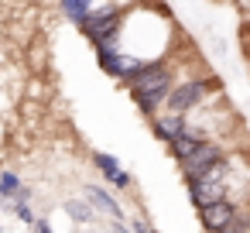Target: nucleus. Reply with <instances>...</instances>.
Listing matches in <instances>:
<instances>
[{
	"mask_svg": "<svg viewBox=\"0 0 250 233\" xmlns=\"http://www.w3.org/2000/svg\"><path fill=\"white\" fill-rule=\"evenodd\" d=\"M226 165H216L206 178H195V182H188V195H192V202H195V209H206V206H212V202H219V199H226Z\"/></svg>",
	"mask_w": 250,
	"mask_h": 233,
	"instance_id": "7ed1b4c3",
	"label": "nucleus"
},
{
	"mask_svg": "<svg viewBox=\"0 0 250 233\" xmlns=\"http://www.w3.org/2000/svg\"><path fill=\"white\" fill-rule=\"evenodd\" d=\"M86 199H89V206H93L96 212L110 216L113 223H124V206H120V202H117V195H113V192H106L103 185H86Z\"/></svg>",
	"mask_w": 250,
	"mask_h": 233,
	"instance_id": "6e6552de",
	"label": "nucleus"
},
{
	"mask_svg": "<svg viewBox=\"0 0 250 233\" xmlns=\"http://www.w3.org/2000/svg\"><path fill=\"white\" fill-rule=\"evenodd\" d=\"M124 86L130 89L137 110H141L144 117H151V120L158 117V110L168 103V96H171V89H175L168 62H158V59H154V62H144Z\"/></svg>",
	"mask_w": 250,
	"mask_h": 233,
	"instance_id": "f257e3e1",
	"label": "nucleus"
},
{
	"mask_svg": "<svg viewBox=\"0 0 250 233\" xmlns=\"http://www.w3.org/2000/svg\"><path fill=\"white\" fill-rule=\"evenodd\" d=\"M130 233H154V230H151L144 219H134V223H130Z\"/></svg>",
	"mask_w": 250,
	"mask_h": 233,
	"instance_id": "f3484780",
	"label": "nucleus"
},
{
	"mask_svg": "<svg viewBox=\"0 0 250 233\" xmlns=\"http://www.w3.org/2000/svg\"><path fill=\"white\" fill-rule=\"evenodd\" d=\"M93 165H96V171L103 175V182H110V185H117V189H130V185H134V175H130L113 154L93 151Z\"/></svg>",
	"mask_w": 250,
	"mask_h": 233,
	"instance_id": "423d86ee",
	"label": "nucleus"
},
{
	"mask_svg": "<svg viewBox=\"0 0 250 233\" xmlns=\"http://www.w3.org/2000/svg\"><path fill=\"white\" fill-rule=\"evenodd\" d=\"M247 230H250V212H240V216H236L226 230H219V233H247Z\"/></svg>",
	"mask_w": 250,
	"mask_h": 233,
	"instance_id": "2eb2a0df",
	"label": "nucleus"
},
{
	"mask_svg": "<svg viewBox=\"0 0 250 233\" xmlns=\"http://www.w3.org/2000/svg\"><path fill=\"white\" fill-rule=\"evenodd\" d=\"M93 7H96V0H59V11H62L65 21H72L76 28L93 14Z\"/></svg>",
	"mask_w": 250,
	"mask_h": 233,
	"instance_id": "f8f14e48",
	"label": "nucleus"
},
{
	"mask_svg": "<svg viewBox=\"0 0 250 233\" xmlns=\"http://www.w3.org/2000/svg\"><path fill=\"white\" fill-rule=\"evenodd\" d=\"M96 62H100V69H103L106 76H113V79H120V83H127V79L144 65V59H137V55H130V52H120V48H96Z\"/></svg>",
	"mask_w": 250,
	"mask_h": 233,
	"instance_id": "39448f33",
	"label": "nucleus"
},
{
	"mask_svg": "<svg viewBox=\"0 0 250 233\" xmlns=\"http://www.w3.org/2000/svg\"><path fill=\"white\" fill-rule=\"evenodd\" d=\"M236 216H240V209H236V202H229V199H219V202H212V206L199 209V219H202V226H206L209 233L226 230Z\"/></svg>",
	"mask_w": 250,
	"mask_h": 233,
	"instance_id": "0eeeda50",
	"label": "nucleus"
},
{
	"mask_svg": "<svg viewBox=\"0 0 250 233\" xmlns=\"http://www.w3.org/2000/svg\"><path fill=\"white\" fill-rule=\"evenodd\" d=\"M216 165H223V144H216V141H202L199 151H195L192 158L182 161V175H185V182H195V178H206Z\"/></svg>",
	"mask_w": 250,
	"mask_h": 233,
	"instance_id": "20e7f679",
	"label": "nucleus"
},
{
	"mask_svg": "<svg viewBox=\"0 0 250 233\" xmlns=\"http://www.w3.org/2000/svg\"><path fill=\"white\" fill-rule=\"evenodd\" d=\"M151 130H154V137H158V141L171 144L175 137H182V134L188 130V120H185L182 113H158V117L151 120Z\"/></svg>",
	"mask_w": 250,
	"mask_h": 233,
	"instance_id": "1a4fd4ad",
	"label": "nucleus"
},
{
	"mask_svg": "<svg viewBox=\"0 0 250 233\" xmlns=\"http://www.w3.org/2000/svg\"><path fill=\"white\" fill-rule=\"evenodd\" d=\"M65 212H69L76 223H83V226L96 223V209H93L86 199H69V202H65Z\"/></svg>",
	"mask_w": 250,
	"mask_h": 233,
	"instance_id": "ddd939ff",
	"label": "nucleus"
},
{
	"mask_svg": "<svg viewBox=\"0 0 250 233\" xmlns=\"http://www.w3.org/2000/svg\"><path fill=\"white\" fill-rule=\"evenodd\" d=\"M11 209H14V216H18V223H24V226H35V223H38V216H35V209H31V202H14Z\"/></svg>",
	"mask_w": 250,
	"mask_h": 233,
	"instance_id": "4468645a",
	"label": "nucleus"
},
{
	"mask_svg": "<svg viewBox=\"0 0 250 233\" xmlns=\"http://www.w3.org/2000/svg\"><path fill=\"white\" fill-rule=\"evenodd\" d=\"M72 233H79V230H72Z\"/></svg>",
	"mask_w": 250,
	"mask_h": 233,
	"instance_id": "a211bd4d",
	"label": "nucleus"
},
{
	"mask_svg": "<svg viewBox=\"0 0 250 233\" xmlns=\"http://www.w3.org/2000/svg\"><path fill=\"white\" fill-rule=\"evenodd\" d=\"M31 233H55V226H52L48 219H38V223L31 226Z\"/></svg>",
	"mask_w": 250,
	"mask_h": 233,
	"instance_id": "dca6fc26",
	"label": "nucleus"
},
{
	"mask_svg": "<svg viewBox=\"0 0 250 233\" xmlns=\"http://www.w3.org/2000/svg\"><path fill=\"white\" fill-rule=\"evenodd\" d=\"M209 89H219V83L216 79H188V83H178L175 89H171V96H168V113H188L192 106H199L202 100H206V93Z\"/></svg>",
	"mask_w": 250,
	"mask_h": 233,
	"instance_id": "f03ea898",
	"label": "nucleus"
},
{
	"mask_svg": "<svg viewBox=\"0 0 250 233\" xmlns=\"http://www.w3.org/2000/svg\"><path fill=\"white\" fill-rule=\"evenodd\" d=\"M24 189H28V185H24V178H21L18 171H11V168L0 171V206H11Z\"/></svg>",
	"mask_w": 250,
	"mask_h": 233,
	"instance_id": "9b49d317",
	"label": "nucleus"
},
{
	"mask_svg": "<svg viewBox=\"0 0 250 233\" xmlns=\"http://www.w3.org/2000/svg\"><path fill=\"white\" fill-rule=\"evenodd\" d=\"M202 141H206V137H202V130H192V127H188V130H185L182 137H175V141H171L168 148H171V154H175V161L182 165L185 158H192V154L199 151V144H202Z\"/></svg>",
	"mask_w": 250,
	"mask_h": 233,
	"instance_id": "9d476101",
	"label": "nucleus"
}]
</instances>
